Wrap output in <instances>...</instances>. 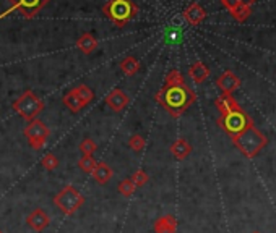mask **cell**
<instances>
[{
  "label": "cell",
  "instance_id": "1",
  "mask_svg": "<svg viewBox=\"0 0 276 233\" xmlns=\"http://www.w3.org/2000/svg\"><path fill=\"white\" fill-rule=\"evenodd\" d=\"M155 100L161 105L166 112H168L174 119H179L184 112L190 108L195 100H197V94L192 91V87L187 84L179 86H163L161 89L156 92Z\"/></svg>",
  "mask_w": 276,
  "mask_h": 233
},
{
  "label": "cell",
  "instance_id": "2",
  "mask_svg": "<svg viewBox=\"0 0 276 233\" xmlns=\"http://www.w3.org/2000/svg\"><path fill=\"white\" fill-rule=\"evenodd\" d=\"M231 140H232V143H234L236 148L241 151L247 159L255 157L268 143L266 136L261 133L258 128H255V125L249 127L247 130H244L241 135L231 138Z\"/></svg>",
  "mask_w": 276,
  "mask_h": 233
},
{
  "label": "cell",
  "instance_id": "3",
  "mask_svg": "<svg viewBox=\"0 0 276 233\" xmlns=\"http://www.w3.org/2000/svg\"><path fill=\"white\" fill-rule=\"evenodd\" d=\"M103 13L115 26L123 28L138 15V7L132 0H107L103 7Z\"/></svg>",
  "mask_w": 276,
  "mask_h": 233
},
{
  "label": "cell",
  "instance_id": "4",
  "mask_svg": "<svg viewBox=\"0 0 276 233\" xmlns=\"http://www.w3.org/2000/svg\"><path fill=\"white\" fill-rule=\"evenodd\" d=\"M54 204L55 207H59L62 214L74 215L75 212H78L80 207H83L85 196L74 185H67L54 196Z\"/></svg>",
  "mask_w": 276,
  "mask_h": 233
},
{
  "label": "cell",
  "instance_id": "5",
  "mask_svg": "<svg viewBox=\"0 0 276 233\" xmlns=\"http://www.w3.org/2000/svg\"><path fill=\"white\" fill-rule=\"evenodd\" d=\"M13 110H15L23 120L31 122L34 119H38V115L44 110V102L36 96L34 91L28 89L13 102Z\"/></svg>",
  "mask_w": 276,
  "mask_h": 233
},
{
  "label": "cell",
  "instance_id": "6",
  "mask_svg": "<svg viewBox=\"0 0 276 233\" xmlns=\"http://www.w3.org/2000/svg\"><path fill=\"white\" fill-rule=\"evenodd\" d=\"M218 125L224 130V133L229 135L231 138H234L237 135H241L244 130L252 127L253 122L249 117V113H245L242 108H237V110L223 113L220 119H218Z\"/></svg>",
  "mask_w": 276,
  "mask_h": 233
},
{
  "label": "cell",
  "instance_id": "7",
  "mask_svg": "<svg viewBox=\"0 0 276 233\" xmlns=\"http://www.w3.org/2000/svg\"><path fill=\"white\" fill-rule=\"evenodd\" d=\"M7 2L10 4V9L0 13V20L7 18L13 12L21 13V17L25 20H33L38 17V13L42 9H46L50 0H7Z\"/></svg>",
  "mask_w": 276,
  "mask_h": 233
},
{
  "label": "cell",
  "instance_id": "8",
  "mask_svg": "<svg viewBox=\"0 0 276 233\" xmlns=\"http://www.w3.org/2000/svg\"><path fill=\"white\" fill-rule=\"evenodd\" d=\"M23 135L30 143L31 149L34 151H41L46 146L49 136H50V130L44 122L39 119H34L31 122H28V125L23 130Z\"/></svg>",
  "mask_w": 276,
  "mask_h": 233
},
{
  "label": "cell",
  "instance_id": "9",
  "mask_svg": "<svg viewBox=\"0 0 276 233\" xmlns=\"http://www.w3.org/2000/svg\"><path fill=\"white\" fill-rule=\"evenodd\" d=\"M26 225L34 231H42L50 225V217L44 209L36 207L26 215Z\"/></svg>",
  "mask_w": 276,
  "mask_h": 233
},
{
  "label": "cell",
  "instance_id": "10",
  "mask_svg": "<svg viewBox=\"0 0 276 233\" xmlns=\"http://www.w3.org/2000/svg\"><path fill=\"white\" fill-rule=\"evenodd\" d=\"M216 86L220 87L223 94H232L236 89L241 87V79L234 71L226 70L223 75L216 79Z\"/></svg>",
  "mask_w": 276,
  "mask_h": 233
},
{
  "label": "cell",
  "instance_id": "11",
  "mask_svg": "<svg viewBox=\"0 0 276 233\" xmlns=\"http://www.w3.org/2000/svg\"><path fill=\"white\" fill-rule=\"evenodd\" d=\"M128 102H130L128 96L122 89H112L106 96V104H107V107L111 108L112 112H115V113L122 112L123 108L128 105Z\"/></svg>",
  "mask_w": 276,
  "mask_h": 233
},
{
  "label": "cell",
  "instance_id": "12",
  "mask_svg": "<svg viewBox=\"0 0 276 233\" xmlns=\"http://www.w3.org/2000/svg\"><path fill=\"white\" fill-rule=\"evenodd\" d=\"M184 18L188 25H192V26H198L203 23V20L206 18V12L205 9L198 4V2H192L190 5L187 7V9L184 10Z\"/></svg>",
  "mask_w": 276,
  "mask_h": 233
},
{
  "label": "cell",
  "instance_id": "13",
  "mask_svg": "<svg viewBox=\"0 0 276 233\" xmlns=\"http://www.w3.org/2000/svg\"><path fill=\"white\" fill-rule=\"evenodd\" d=\"M155 233H176L177 231V218L172 214H166L155 220Z\"/></svg>",
  "mask_w": 276,
  "mask_h": 233
},
{
  "label": "cell",
  "instance_id": "14",
  "mask_svg": "<svg viewBox=\"0 0 276 233\" xmlns=\"http://www.w3.org/2000/svg\"><path fill=\"white\" fill-rule=\"evenodd\" d=\"M169 151H171V154L176 157L177 160H184V159H187L188 156L192 154L193 148H192V144L185 140V138H179V140H176L171 144Z\"/></svg>",
  "mask_w": 276,
  "mask_h": 233
},
{
  "label": "cell",
  "instance_id": "15",
  "mask_svg": "<svg viewBox=\"0 0 276 233\" xmlns=\"http://www.w3.org/2000/svg\"><path fill=\"white\" fill-rule=\"evenodd\" d=\"M91 175H93V178L98 185H106L112 180L114 170L111 169V165H107L106 162H98Z\"/></svg>",
  "mask_w": 276,
  "mask_h": 233
},
{
  "label": "cell",
  "instance_id": "16",
  "mask_svg": "<svg viewBox=\"0 0 276 233\" xmlns=\"http://www.w3.org/2000/svg\"><path fill=\"white\" fill-rule=\"evenodd\" d=\"M188 76L192 78L195 84H201L210 78V68L203 62H195L188 68Z\"/></svg>",
  "mask_w": 276,
  "mask_h": 233
},
{
  "label": "cell",
  "instance_id": "17",
  "mask_svg": "<svg viewBox=\"0 0 276 233\" xmlns=\"http://www.w3.org/2000/svg\"><path fill=\"white\" fill-rule=\"evenodd\" d=\"M77 49L80 52H83L85 55H90L91 52L98 49V39L94 38L91 33H83L77 39Z\"/></svg>",
  "mask_w": 276,
  "mask_h": 233
},
{
  "label": "cell",
  "instance_id": "18",
  "mask_svg": "<svg viewBox=\"0 0 276 233\" xmlns=\"http://www.w3.org/2000/svg\"><path fill=\"white\" fill-rule=\"evenodd\" d=\"M215 105H216L218 110H220L221 115L241 108V105L237 104V100L232 97V94H221V96L215 100Z\"/></svg>",
  "mask_w": 276,
  "mask_h": 233
},
{
  "label": "cell",
  "instance_id": "19",
  "mask_svg": "<svg viewBox=\"0 0 276 233\" xmlns=\"http://www.w3.org/2000/svg\"><path fill=\"white\" fill-rule=\"evenodd\" d=\"M62 102H63V105L67 107L72 113H78L80 110H82V108L86 107L83 104V100L78 97V94H77L75 89H72V91H68L67 94H65V96L62 97Z\"/></svg>",
  "mask_w": 276,
  "mask_h": 233
},
{
  "label": "cell",
  "instance_id": "20",
  "mask_svg": "<svg viewBox=\"0 0 276 233\" xmlns=\"http://www.w3.org/2000/svg\"><path fill=\"white\" fill-rule=\"evenodd\" d=\"M119 65H120L122 73H125L127 76H135L136 73L140 71V67H142L140 62H138L133 55H127V57H123Z\"/></svg>",
  "mask_w": 276,
  "mask_h": 233
},
{
  "label": "cell",
  "instance_id": "21",
  "mask_svg": "<svg viewBox=\"0 0 276 233\" xmlns=\"http://www.w3.org/2000/svg\"><path fill=\"white\" fill-rule=\"evenodd\" d=\"M250 13H252V7H247V5H237L234 10L231 12V15L234 17L236 21H239V23H244V21L250 17Z\"/></svg>",
  "mask_w": 276,
  "mask_h": 233
},
{
  "label": "cell",
  "instance_id": "22",
  "mask_svg": "<svg viewBox=\"0 0 276 233\" xmlns=\"http://www.w3.org/2000/svg\"><path fill=\"white\" fill-rule=\"evenodd\" d=\"M117 191L123 196V198H130V196H133V193L136 191V186L133 185V181L130 178H125L119 183Z\"/></svg>",
  "mask_w": 276,
  "mask_h": 233
},
{
  "label": "cell",
  "instance_id": "23",
  "mask_svg": "<svg viewBox=\"0 0 276 233\" xmlns=\"http://www.w3.org/2000/svg\"><path fill=\"white\" fill-rule=\"evenodd\" d=\"M75 91H77V94H78V97L83 100V104H85V105H88L90 102L94 99V92H93V89H91V87L86 86V84H80V86H77V87H75Z\"/></svg>",
  "mask_w": 276,
  "mask_h": 233
},
{
  "label": "cell",
  "instance_id": "24",
  "mask_svg": "<svg viewBox=\"0 0 276 233\" xmlns=\"http://www.w3.org/2000/svg\"><path fill=\"white\" fill-rule=\"evenodd\" d=\"M166 86H179V84H185V79L182 76V73L179 70H171L168 75H166Z\"/></svg>",
  "mask_w": 276,
  "mask_h": 233
},
{
  "label": "cell",
  "instance_id": "25",
  "mask_svg": "<svg viewBox=\"0 0 276 233\" xmlns=\"http://www.w3.org/2000/svg\"><path fill=\"white\" fill-rule=\"evenodd\" d=\"M145 146H147V140L142 136V135H132L128 138V148L135 151V152H142L145 149Z\"/></svg>",
  "mask_w": 276,
  "mask_h": 233
},
{
  "label": "cell",
  "instance_id": "26",
  "mask_svg": "<svg viewBox=\"0 0 276 233\" xmlns=\"http://www.w3.org/2000/svg\"><path fill=\"white\" fill-rule=\"evenodd\" d=\"M80 151L83 152V156H93L94 152L98 151V143L91 140V138H85V140L80 143Z\"/></svg>",
  "mask_w": 276,
  "mask_h": 233
},
{
  "label": "cell",
  "instance_id": "27",
  "mask_svg": "<svg viewBox=\"0 0 276 233\" xmlns=\"http://www.w3.org/2000/svg\"><path fill=\"white\" fill-rule=\"evenodd\" d=\"M59 157H57L55 154H52V152H49V154H46L44 157L41 159V165L44 167L46 170H49V172H52V170H55L57 167H59Z\"/></svg>",
  "mask_w": 276,
  "mask_h": 233
},
{
  "label": "cell",
  "instance_id": "28",
  "mask_svg": "<svg viewBox=\"0 0 276 233\" xmlns=\"http://www.w3.org/2000/svg\"><path fill=\"white\" fill-rule=\"evenodd\" d=\"M96 160H94L93 156H83L82 159L78 160V167L82 169L85 173H93L94 167H96Z\"/></svg>",
  "mask_w": 276,
  "mask_h": 233
},
{
  "label": "cell",
  "instance_id": "29",
  "mask_svg": "<svg viewBox=\"0 0 276 233\" xmlns=\"http://www.w3.org/2000/svg\"><path fill=\"white\" fill-rule=\"evenodd\" d=\"M133 181V185L136 186V188H142V186H145L150 181V177H148V173L145 172V170H142V169H138V170H135L133 172V175H132V178H130Z\"/></svg>",
  "mask_w": 276,
  "mask_h": 233
},
{
  "label": "cell",
  "instance_id": "30",
  "mask_svg": "<svg viewBox=\"0 0 276 233\" xmlns=\"http://www.w3.org/2000/svg\"><path fill=\"white\" fill-rule=\"evenodd\" d=\"M221 4L226 7V9L229 10V12H232L236 9L237 5H241V2H239V0H221Z\"/></svg>",
  "mask_w": 276,
  "mask_h": 233
},
{
  "label": "cell",
  "instance_id": "31",
  "mask_svg": "<svg viewBox=\"0 0 276 233\" xmlns=\"http://www.w3.org/2000/svg\"><path fill=\"white\" fill-rule=\"evenodd\" d=\"M242 5H247V7H252L253 4H255V0H239Z\"/></svg>",
  "mask_w": 276,
  "mask_h": 233
},
{
  "label": "cell",
  "instance_id": "32",
  "mask_svg": "<svg viewBox=\"0 0 276 233\" xmlns=\"http://www.w3.org/2000/svg\"><path fill=\"white\" fill-rule=\"evenodd\" d=\"M0 233H5V231H4V230H2V228H0Z\"/></svg>",
  "mask_w": 276,
  "mask_h": 233
},
{
  "label": "cell",
  "instance_id": "33",
  "mask_svg": "<svg viewBox=\"0 0 276 233\" xmlns=\"http://www.w3.org/2000/svg\"><path fill=\"white\" fill-rule=\"evenodd\" d=\"M253 233H260V231H253Z\"/></svg>",
  "mask_w": 276,
  "mask_h": 233
}]
</instances>
